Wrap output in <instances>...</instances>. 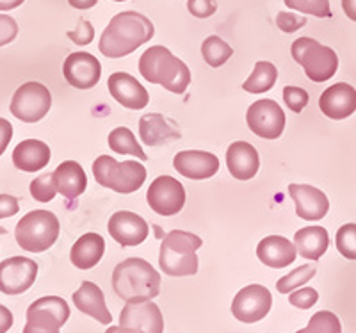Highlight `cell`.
I'll use <instances>...</instances> for the list:
<instances>
[{"label": "cell", "instance_id": "cell-1", "mask_svg": "<svg viewBox=\"0 0 356 333\" xmlns=\"http://www.w3.org/2000/svg\"><path fill=\"white\" fill-rule=\"evenodd\" d=\"M154 34L155 29L150 18L136 11H122L109 22L102 34L98 49L106 57L120 59L148 43Z\"/></svg>", "mask_w": 356, "mask_h": 333}, {"label": "cell", "instance_id": "cell-2", "mask_svg": "<svg viewBox=\"0 0 356 333\" xmlns=\"http://www.w3.org/2000/svg\"><path fill=\"white\" fill-rule=\"evenodd\" d=\"M113 287L127 303L152 301L161 293V275L146 260L127 259L114 268Z\"/></svg>", "mask_w": 356, "mask_h": 333}, {"label": "cell", "instance_id": "cell-3", "mask_svg": "<svg viewBox=\"0 0 356 333\" xmlns=\"http://www.w3.org/2000/svg\"><path fill=\"white\" fill-rule=\"evenodd\" d=\"M139 72L152 84L164 86L177 95L186 93L191 82V72L184 61L175 57L166 47H150L139 59Z\"/></svg>", "mask_w": 356, "mask_h": 333}, {"label": "cell", "instance_id": "cell-4", "mask_svg": "<svg viewBox=\"0 0 356 333\" xmlns=\"http://www.w3.org/2000/svg\"><path fill=\"white\" fill-rule=\"evenodd\" d=\"M202 239L191 232H170L161 244L159 266L168 277H193L198 273V252Z\"/></svg>", "mask_w": 356, "mask_h": 333}, {"label": "cell", "instance_id": "cell-5", "mask_svg": "<svg viewBox=\"0 0 356 333\" xmlns=\"http://www.w3.org/2000/svg\"><path fill=\"white\" fill-rule=\"evenodd\" d=\"M61 225L50 211H33L25 214L17 225L15 237L22 250L31 253H43L54 246L59 237Z\"/></svg>", "mask_w": 356, "mask_h": 333}, {"label": "cell", "instance_id": "cell-6", "mask_svg": "<svg viewBox=\"0 0 356 333\" xmlns=\"http://www.w3.org/2000/svg\"><path fill=\"white\" fill-rule=\"evenodd\" d=\"M93 175L100 186L120 195H130L145 184L146 168L136 161L118 163L111 155H100L93 163Z\"/></svg>", "mask_w": 356, "mask_h": 333}, {"label": "cell", "instance_id": "cell-7", "mask_svg": "<svg viewBox=\"0 0 356 333\" xmlns=\"http://www.w3.org/2000/svg\"><path fill=\"white\" fill-rule=\"evenodd\" d=\"M291 54L312 82H326L339 70V56L330 47L321 45L312 38H298L292 43Z\"/></svg>", "mask_w": 356, "mask_h": 333}, {"label": "cell", "instance_id": "cell-8", "mask_svg": "<svg viewBox=\"0 0 356 333\" xmlns=\"http://www.w3.org/2000/svg\"><path fill=\"white\" fill-rule=\"evenodd\" d=\"M52 107V95L40 82H25L15 91L9 111L15 118L25 123H36L47 116Z\"/></svg>", "mask_w": 356, "mask_h": 333}, {"label": "cell", "instance_id": "cell-9", "mask_svg": "<svg viewBox=\"0 0 356 333\" xmlns=\"http://www.w3.org/2000/svg\"><path fill=\"white\" fill-rule=\"evenodd\" d=\"M246 123L255 136L262 139H278L284 134L285 113L278 102L264 98L251 104L246 113Z\"/></svg>", "mask_w": 356, "mask_h": 333}, {"label": "cell", "instance_id": "cell-10", "mask_svg": "<svg viewBox=\"0 0 356 333\" xmlns=\"http://www.w3.org/2000/svg\"><path fill=\"white\" fill-rule=\"evenodd\" d=\"M146 202L154 212L161 216H175L186 205V189L170 175L157 177L146 193Z\"/></svg>", "mask_w": 356, "mask_h": 333}, {"label": "cell", "instance_id": "cell-11", "mask_svg": "<svg viewBox=\"0 0 356 333\" xmlns=\"http://www.w3.org/2000/svg\"><path fill=\"white\" fill-rule=\"evenodd\" d=\"M273 305V296L264 285L253 284L241 289L232 301V314L241 323H259L269 314Z\"/></svg>", "mask_w": 356, "mask_h": 333}, {"label": "cell", "instance_id": "cell-12", "mask_svg": "<svg viewBox=\"0 0 356 333\" xmlns=\"http://www.w3.org/2000/svg\"><path fill=\"white\" fill-rule=\"evenodd\" d=\"M38 277V264L27 257H11L0 262V293L8 296L24 294Z\"/></svg>", "mask_w": 356, "mask_h": 333}, {"label": "cell", "instance_id": "cell-13", "mask_svg": "<svg viewBox=\"0 0 356 333\" xmlns=\"http://www.w3.org/2000/svg\"><path fill=\"white\" fill-rule=\"evenodd\" d=\"M63 74L70 86L77 90H89L98 84L102 75V65L93 54L73 52L66 57Z\"/></svg>", "mask_w": 356, "mask_h": 333}, {"label": "cell", "instance_id": "cell-14", "mask_svg": "<svg viewBox=\"0 0 356 333\" xmlns=\"http://www.w3.org/2000/svg\"><path fill=\"white\" fill-rule=\"evenodd\" d=\"M289 195L294 200L296 214L305 221H319L330 211L328 196L308 184H291Z\"/></svg>", "mask_w": 356, "mask_h": 333}, {"label": "cell", "instance_id": "cell-15", "mask_svg": "<svg viewBox=\"0 0 356 333\" xmlns=\"http://www.w3.org/2000/svg\"><path fill=\"white\" fill-rule=\"evenodd\" d=\"M150 227L141 216L130 211L114 212L109 220V234L122 246H139L148 237Z\"/></svg>", "mask_w": 356, "mask_h": 333}, {"label": "cell", "instance_id": "cell-16", "mask_svg": "<svg viewBox=\"0 0 356 333\" xmlns=\"http://www.w3.org/2000/svg\"><path fill=\"white\" fill-rule=\"evenodd\" d=\"M173 166L186 179L205 180L218 173L219 159L211 152L184 150L175 155Z\"/></svg>", "mask_w": 356, "mask_h": 333}, {"label": "cell", "instance_id": "cell-17", "mask_svg": "<svg viewBox=\"0 0 356 333\" xmlns=\"http://www.w3.org/2000/svg\"><path fill=\"white\" fill-rule=\"evenodd\" d=\"M107 86L114 100L127 109H145L150 102V95L145 90V86L125 72H116L111 75Z\"/></svg>", "mask_w": 356, "mask_h": 333}, {"label": "cell", "instance_id": "cell-18", "mask_svg": "<svg viewBox=\"0 0 356 333\" xmlns=\"http://www.w3.org/2000/svg\"><path fill=\"white\" fill-rule=\"evenodd\" d=\"M70 317V307L63 298H40L27 309V323L43 328H61Z\"/></svg>", "mask_w": 356, "mask_h": 333}, {"label": "cell", "instance_id": "cell-19", "mask_svg": "<svg viewBox=\"0 0 356 333\" xmlns=\"http://www.w3.org/2000/svg\"><path fill=\"white\" fill-rule=\"evenodd\" d=\"M120 326L138 328L146 333H162L164 332V319H162L161 309L154 301L127 303L120 314Z\"/></svg>", "mask_w": 356, "mask_h": 333}, {"label": "cell", "instance_id": "cell-20", "mask_svg": "<svg viewBox=\"0 0 356 333\" xmlns=\"http://www.w3.org/2000/svg\"><path fill=\"white\" fill-rule=\"evenodd\" d=\"M319 109L332 120H346L356 111V90L346 82L330 86L319 98Z\"/></svg>", "mask_w": 356, "mask_h": 333}, {"label": "cell", "instance_id": "cell-21", "mask_svg": "<svg viewBox=\"0 0 356 333\" xmlns=\"http://www.w3.org/2000/svg\"><path fill=\"white\" fill-rule=\"evenodd\" d=\"M227 166L235 180L253 179L260 168L259 152L246 141L232 143L227 152Z\"/></svg>", "mask_w": 356, "mask_h": 333}, {"label": "cell", "instance_id": "cell-22", "mask_svg": "<svg viewBox=\"0 0 356 333\" xmlns=\"http://www.w3.org/2000/svg\"><path fill=\"white\" fill-rule=\"evenodd\" d=\"M257 257L264 266L273 269H282L291 266L298 257L296 244L282 236L264 237L257 246Z\"/></svg>", "mask_w": 356, "mask_h": 333}, {"label": "cell", "instance_id": "cell-23", "mask_svg": "<svg viewBox=\"0 0 356 333\" xmlns=\"http://www.w3.org/2000/svg\"><path fill=\"white\" fill-rule=\"evenodd\" d=\"M73 303L82 314L93 317L102 325L113 323V316L106 305V296L102 293V289L93 282H82L79 291L73 293Z\"/></svg>", "mask_w": 356, "mask_h": 333}, {"label": "cell", "instance_id": "cell-24", "mask_svg": "<svg viewBox=\"0 0 356 333\" xmlns=\"http://www.w3.org/2000/svg\"><path fill=\"white\" fill-rule=\"evenodd\" d=\"M50 148L40 139H25L13 152V164L22 171L34 173L50 163Z\"/></svg>", "mask_w": 356, "mask_h": 333}, {"label": "cell", "instance_id": "cell-25", "mask_svg": "<svg viewBox=\"0 0 356 333\" xmlns=\"http://www.w3.org/2000/svg\"><path fill=\"white\" fill-rule=\"evenodd\" d=\"M139 136L148 147H162L180 139V132H177V129L161 114L143 116L139 120Z\"/></svg>", "mask_w": 356, "mask_h": 333}, {"label": "cell", "instance_id": "cell-26", "mask_svg": "<svg viewBox=\"0 0 356 333\" xmlns=\"http://www.w3.org/2000/svg\"><path fill=\"white\" fill-rule=\"evenodd\" d=\"M106 252V241L100 234L89 232L79 237V241L73 244L72 252H70V259L72 264L79 269H91L98 264Z\"/></svg>", "mask_w": 356, "mask_h": 333}, {"label": "cell", "instance_id": "cell-27", "mask_svg": "<svg viewBox=\"0 0 356 333\" xmlns=\"http://www.w3.org/2000/svg\"><path fill=\"white\" fill-rule=\"evenodd\" d=\"M54 180H56L57 193H61L65 198L75 200L86 191L88 179L82 170V166L75 161H65L54 171Z\"/></svg>", "mask_w": 356, "mask_h": 333}, {"label": "cell", "instance_id": "cell-28", "mask_svg": "<svg viewBox=\"0 0 356 333\" xmlns=\"http://www.w3.org/2000/svg\"><path fill=\"white\" fill-rule=\"evenodd\" d=\"M296 250L303 259L319 260L330 246V236L323 227H305L296 232Z\"/></svg>", "mask_w": 356, "mask_h": 333}, {"label": "cell", "instance_id": "cell-29", "mask_svg": "<svg viewBox=\"0 0 356 333\" xmlns=\"http://www.w3.org/2000/svg\"><path fill=\"white\" fill-rule=\"evenodd\" d=\"M276 79H278L276 66L269 61H259L255 65L253 74L248 77V81H244L243 88L244 91L251 95L266 93V91H269L276 84Z\"/></svg>", "mask_w": 356, "mask_h": 333}, {"label": "cell", "instance_id": "cell-30", "mask_svg": "<svg viewBox=\"0 0 356 333\" xmlns=\"http://www.w3.org/2000/svg\"><path fill=\"white\" fill-rule=\"evenodd\" d=\"M109 148L116 154H130L134 157H138L139 161H146L148 155L143 152L139 147V143L136 141V136L132 134V130L127 127H118L109 134Z\"/></svg>", "mask_w": 356, "mask_h": 333}, {"label": "cell", "instance_id": "cell-31", "mask_svg": "<svg viewBox=\"0 0 356 333\" xmlns=\"http://www.w3.org/2000/svg\"><path fill=\"white\" fill-rule=\"evenodd\" d=\"M202 56L212 68H219L234 56V49L219 36H209L202 43Z\"/></svg>", "mask_w": 356, "mask_h": 333}, {"label": "cell", "instance_id": "cell-32", "mask_svg": "<svg viewBox=\"0 0 356 333\" xmlns=\"http://www.w3.org/2000/svg\"><path fill=\"white\" fill-rule=\"evenodd\" d=\"M296 333H342V326L335 314L330 310H321L312 316L307 328Z\"/></svg>", "mask_w": 356, "mask_h": 333}, {"label": "cell", "instance_id": "cell-33", "mask_svg": "<svg viewBox=\"0 0 356 333\" xmlns=\"http://www.w3.org/2000/svg\"><path fill=\"white\" fill-rule=\"evenodd\" d=\"M317 268L316 266H300L298 269H294L292 273L285 275L284 278H280L278 284H276V289H278V293L282 294H289L292 293L294 289L301 287V285L307 284L308 280L316 277Z\"/></svg>", "mask_w": 356, "mask_h": 333}, {"label": "cell", "instance_id": "cell-34", "mask_svg": "<svg viewBox=\"0 0 356 333\" xmlns=\"http://www.w3.org/2000/svg\"><path fill=\"white\" fill-rule=\"evenodd\" d=\"M285 6L294 11L312 15L317 18H332L330 0H285Z\"/></svg>", "mask_w": 356, "mask_h": 333}, {"label": "cell", "instance_id": "cell-35", "mask_svg": "<svg viewBox=\"0 0 356 333\" xmlns=\"http://www.w3.org/2000/svg\"><path fill=\"white\" fill-rule=\"evenodd\" d=\"M337 250L349 260H356V225L348 223L337 232Z\"/></svg>", "mask_w": 356, "mask_h": 333}, {"label": "cell", "instance_id": "cell-36", "mask_svg": "<svg viewBox=\"0 0 356 333\" xmlns=\"http://www.w3.org/2000/svg\"><path fill=\"white\" fill-rule=\"evenodd\" d=\"M57 193L56 180H54V173H44V175L38 177L31 182V195L36 202L47 204L50 200H54Z\"/></svg>", "mask_w": 356, "mask_h": 333}, {"label": "cell", "instance_id": "cell-37", "mask_svg": "<svg viewBox=\"0 0 356 333\" xmlns=\"http://www.w3.org/2000/svg\"><path fill=\"white\" fill-rule=\"evenodd\" d=\"M284 100L289 109L294 111V113H301L308 104V93L301 88H296V86H287V88H284Z\"/></svg>", "mask_w": 356, "mask_h": 333}, {"label": "cell", "instance_id": "cell-38", "mask_svg": "<svg viewBox=\"0 0 356 333\" xmlns=\"http://www.w3.org/2000/svg\"><path fill=\"white\" fill-rule=\"evenodd\" d=\"M317 300H319V294H317L316 289H312V287L300 289V291H296V293H292L291 296H289L291 305L301 310L312 309V307L317 303Z\"/></svg>", "mask_w": 356, "mask_h": 333}, {"label": "cell", "instance_id": "cell-39", "mask_svg": "<svg viewBox=\"0 0 356 333\" xmlns=\"http://www.w3.org/2000/svg\"><path fill=\"white\" fill-rule=\"evenodd\" d=\"M66 36H68L70 40L75 43V45L86 47V45H89L91 41H93L95 29L88 20H81L77 24V27L73 29V31H68V34H66Z\"/></svg>", "mask_w": 356, "mask_h": 333}, {"label": "cell", "instance_id": "cell-40", "mask_svg": "<svg viewBox=\"0 0 356 333\" xmlns=\"http://www.w3.org/2000/svg\"><path fill=\"white\" fill-rule=\"evenodd\" d=\"M276 25H278V29H282L284 33L291 34L296 33V31H300L303 25H307V18L298 17L294 13L282 11L278 13V17H276Z\"/></svg>", "mask_w": 356, "mask_h": 333}, {"label": "cell", "instance_id": "cell-41", "mask_svg": "<svg viewBox=\"0 0 356 333\" xmlns=\"http://www.w3.org/2000/svg\"><path fill=\"white\" fill-rule=\"evenodd\" d=\"M187 9L193 17L196 18H209L218 11V2L216 0H189Z\"/></svg>", "mask_w": 356, "mask_h": 333}, {"label": "cell", "instance_id": "cell-42", "mask_svg": "<svg viewBox=\"0 0 356 333\" xmlns=\"http://www.w3.org/2000/svg\"><path fill=\"white\" fill-rule=\"evenodd\" d=\"M18 36V24L8 15H0V47L9 45Z\"/></svg>", "mask_w": 356, "mask_h": 333}, {"label": "cell", "instance_id": "cell-43", "mask_svg": "<svg viewBox=\"0 0 356 333\" xmlns=\"http://www.w3.org/2000/svg\"><path fill=\"white\" fill-rule=\"evenodd\" d=\"M20 211V202L11 195H0V220L11 218Z\"/></svg>", "mask_w": 356, "mask_h": 333}, {"label": "cell", "instance_id": "cell-44", "mask_svg": "<svg viewBox=\"0 0 356 333\" xmlns=\"http://www.w3.org/2000/svg\"><path fill=\"white\" fill-rule=\"evenodd\" d=\"M13 138V125L8 120L0 118V155L4 154L8 145L11 143Z\"/></svg>", "mask_w": 356, "mask_h": 333}, {"label": "cell", "instance_id": "cell-45", "mask_svg": "<svg viewBox=\"0 0 356 333\" xmlns=\"http://www.w3.org/2000/svg\"><path fill=\"white\" fill-rule=\"evenodd\" d=\"M13 326V314L11 310L0 305V333H8Z\"/></svg>", "mask_w": 356, "mask_h": 333}, {"label": "cell", "instance_id": "cell-46", "mask_svg": "<svg viewBox=\"0 0 356 333\" xmlns=\"http://www.w3.org/2000/svg\"><path fill=\"white\" fill-rule=\"evenodd\" d=\"M342 9L349 20L356 22V0H342Z\"/></svg>", "mask_w": 356, "mask_h": 333}, {"label": "cell", "instance_id": "cell-47", "mask_svg": "<svg viewBox=\"0 0 356 333\" xmlns=\"http://www.w3.org/2000/svg\"><path fill=\"white\" fill-rule=\"evenodd\" d=\"M24 333H61L57 328H43V326H36V325H27L24 326Z\"/></svg>", "mask_w": 356, "mask_h": 333}, {"label": "cell", "instance_id": "cell-48", "mask_svg": "<svg viewBox=\"0 0 356 333\" xmlns=\"http://www.w3.org/2000/svg\"><path fill=\"white\" fill-rule=\"evenodd\" d=\"M98 0H68V4L75 9H91L97 6Z\"/></svg>", "mask_w": 356, "mask_h": 333}, {"label": "cell", "instance_id": "cell-49", "mask_svg": "<svg viewBox=\"0 0 356 333\" xmlns=\"http://www.w3.org/2000/svg\"><path fill=\"white\" fill-rule=\"evenodd\" d=\"M25 0H0V11H11L24 4Z\"/></svg>", "mask_w": 356, "mask_h": 333}, {"label": "cell", "instance_id": "cell-50", "mask_svg": "<svg viewBox=\"0 0 356 333\" xmlns=\"http://www.w3.org/2000/svg\"><path fill=\"white\" fill-rule=\"evenodd\" d=\"M106 333H146L138 328H127V326H109Z\"/></svg>", "mask_w": 356, "mask_h": 333}, {"label": "cell", "instance_id": "cell-51", "mask_svg": "<svg viewBox=\"0 0 356 333\" xmlns=\"http://www.w3.org/2000/svg\"><path fill=\"white\" fill-rule=\"evenodd\" d=\"M155 230V237H157V239H164V232H162V228L159 227V225H154V227H152Z\"/></svg>", "mask_w": 356, "mask_h": 333}, {"label": "cell", "instance_id": "cell-52", "mask_svg": "<svg viewBox=\"0 0 356 333\" xmlns=\"http://www.w3.org/2000/svg\"><path fill=\"white\" fill-rule=\"evenodd\" d=\"M4 234H6V228L0 227V236H4Z\"/></svg>", "mask_w": 356, "mask_h": 333}, {"label": "cell", "instance_id": "cell-53", "mask_svg": "<svg viewBox=\"0 0 356 333\" xmlns=\"http://www.w3.org/2000/svg\"><path fill=\"white\" fill-rule=\"evenodd\" d=\"M114 2H127V0H114Z\"/></svg>", "mask_w": 356, "mask_h": 333}]
</instances>
